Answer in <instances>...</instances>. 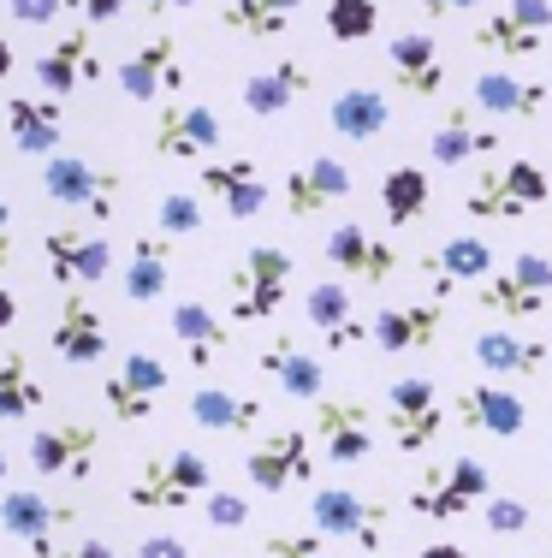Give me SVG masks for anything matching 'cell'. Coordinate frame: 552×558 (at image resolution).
<instances>
[{
    "mask_svg": "<svg viewBox=\"0 0 552 558\" xmlns=\"http://www.w3.org/2000/svg\"><path fill=\"white\" fill-rule=\"evenodd\" d=\"M208 487H220L214 463H208L203 451L179 446V451H155V458H143L137 470H131L125 505L131 511H149V517H167V511H191V505H203Z\"/></svg>",
    "mask_w": 552,
    "mask_h": 558,
    "instance_id": "6da1fadb",
    "label": "cell"
},
{
    "mask_svg": "<svg viewBox=\"0 0 552 558\" xmlns=\"http://www.w3.org/2000/svg\"><path fill=\"white\" fill-rule=\"evenodd\" d=\"M476 303L481 315H493L505 327H535L552 303V256L547 250H517L505 268H493L476 286Z\"/></svg>",
    "mask_w": 552,
    "mask_h": 558,
    "instance_id": "7a4b0ae2",
    "label": "cell"
},
{
    "mask_svg": "<svg viewBox=\"0 0 552 558\" xmlns=\"http://www.w3.org/2000/svg\"><path fill=\"white\" fill-rule=\"evenodd\" d=\"M445 422H452V404H445L440 380L433 375H398L380 398V428H387V440L404 451V458H422V451L445 434Z\"/></svg>",
    "mask_w": 552,
    "mask_h": 558,
    "instance_id": "3957f363",
    "label": "cell"
},
{
    "mask_svg": "<svg viewBox=\"0 0 552 558\" xmlns=\"http://www.w3.org/2000/svg\"><path fill=\"white\" fill-rule=\"evenodd\" d=\"M42 196L60 208H77L84 220L96 226H113L120 215V196H125V172L120 167H101L89 155H48L42 161Z\"/></svg>",
    "mask_w": 552,
    "mask_h": 558,
    "instance_id": "277c9868",
    "label": "cell"
},
{
    "mask_svg": "<svg viewBox=\"0 0 552 558\" xmlns=\"http://www.w3.org/2000/svg\"><path fill=\"white\" fill-rule=\"evenodd\" d=\"M285 291H292V250L280 244H249L238 256V268L226 274V322H273L285 310Z\"/></svg>",
    "mask_w": 552,
    "mask_h": 558,
    "instance_id": "5b68a950",
    "label": "cell"
},
{
    "mask_svg": "<svg viewBox=\"0 0 552 558\" xmlns=\"http://www.w3.org/2000/svg\"><path fill=\"white\" fill-rule=\"evenodd\" d=\"M488 499H493V470L488 463L481 458H452V463H433V470L416 475L410 517H422V523H457V517H476Z\"/></svg>",
    "mask_w": 552,
    "mask_h": 558,
    "instance_id": "8992f818",
    "label": "cell"
},
{
    "mask_svg": "<svg viewBox=\"0 0 552 558\" xmlns=\"http://www.w3.org/2000/svg\"><path fill=\"white\" fill-rule=\"evenodd\" d=\"M309 523H315V535H327V541H351V547H363V553H387L392 505L333 482V487H315L309 494Z\"/></svg>",
    "mask_w": 552,
    "mask_h": 558,
    "instance_id": "52a82bcc",
    "label": "cell"
},
{
    "mask_svg": "<svg viewBox=\"0 0 552 558\" xmlns=\"http://www.w3.org/2000/svg\"><path fill=\"white\" fill-rule=\"evenodd\" d=\"M244 475H249V487H261V494H292V487L315 482V434H309V422H280V428H268L256 446L244 451Z\"/></svg>",
    "mask_w": 552,
    "mask_h": 558,
    "instance_id": "ba28073f",
    "label": "cell"
},
{
    "mask_svg": "<svg viewBox=\"0 0 552 558\" xmlns=\"http://www.w3.org/2000/svg\"><path fill=\"white\" fill-rule=\"evenodd\" d=\"M167 392H173V368L155 351H125L120 368L101 375V404H108V416L125 422V428H143V422L167 404Z\"/></svg>",
    "mask_w": 552,
    "mask_h": 558,
    "instance_id": "9c48e42d",
    "label": "cell"
},
{
    "mask_svg": "<svg viewBox=\"0 0 552 558\" xmlns=\"http://www.w3.org/2000/svg\"><path fill=\"white\" fill-rule=\"evenodd\" d=\"M101 458V422L84 416H60L30 428V470L42 482H89Z\"/></svg>",
    "mask_w": 552,
    "mask_h": 558,
    "instance_id": "30bf717a",
    "label": "cell"
},
{
    "mask_svg": "<svg viewBox=\"0 0 552 558\" xmlns=\"http://www.w3.org/2000/svg\"><path fill=\"white\" fill-rule=\"evenodd\" d=\"M220 143H226V119H220L208 101H167L155 113V131H149V149L161 161H214Z\"/></svg>",
    "mask_w": 552,
    "mask_h": 558,
    "instance_id": "8fae6325",
    "label": "cell"
},
{
    "mask_svg": "<svg viewBox=\"0 0 552 558\" xmlns=\"http://www.w3.org/2000/svg\"><path fill=\"white\" fill-rule=\"evenodd\" d=\"M375 428L380 416L363 404V398H315V416H309V434H315V451H321L333 470H351L375 451Z\"/></svg>",
    "mask_w": 552,
    "mask_h": 558,
    "instance_id": "7c38bea8",
    "label": "cell"
},
{
    "mask_svg": "<svg viewBox=\"0 0 552 558\" xmlns=\"http://www.w3.org/2000/svg\"><path fill=\"white\" fill-rule=\"evenodd\" d=\"M321 256H327V268H333L339 279H363L368 291L392 286V279L404 274L398 244H392V238H380V232H368V226H357V220H339L333 232H327Z\"/></svg>",
    "mask_w": 552,
    "mask_h": 558,
    "instance_id": "4fadbf2b",
    "label": "cell"
},
{
    "mask_svg": "<svg viewBox=\"0 0 552 558\" xmlns=\"http://www.w3.org/2000/svg\"><path fill=\"white\" fill-rule=\"evenodd\" d=\"M547 36H552V0H505L499 12L469 31V43L481 54H505V60H535L547 54Z\"/></svg>",
    "mask_w": 552,
    "mask_h": 558,
    "instance_id": "5bb4252c",
    "label": "cell"
},
{
    "mask_svg": "<svg viewBox=\"0 0 552 558\" xmlns=\"http://www.w3.org/2000/svg\"><path fill=\"white\" fill-rule=\"evenodd\" d=\"M42 262L60 291H89L113 274V238L108 232H77V226H54L42 232Z\"/></svg>",
    "mask_w": 552,
    "mask_h": 558,
    "instance_id": "9a60e30c",
    "label": "cell"
},
{
    "mask_svg": "<svg viewBox=\"0 0 552 558\" xmlns=\"http://www.w3.org/2000/svg\"><path fill=\"white\" fill-rule=\"evenodd\" d=\"M120 96L125 101H179V89L191 84V72H184V54H179V36H149V43H137L131 54L120 60Z\"/></svg>",
    "mask_w": 552,
    "mask_h": 558,
    "instance_id": "2e32d148",
    "label": "cell"
},
{
    "mask_svg": "<svg viewBox=\"0 0 552 558\" xmlns=\"http://www.w3.org/2000/svg\"><path fill=\"white\" fill-rule=\"evenodd\" d=\"M351 196H357V172L339 161V155H315V161L292 167L280 179V203L292 220H321L327 208L351 203Z\"/></svg>",
    "mask_w": 552,
    "mask_h": 558,
    "instance_id": "e0dca14e",
    "label": "cell"
},
{
    "mask_svg": "<svg viewBox=\"0 0 552 558\" xmlns=\"http://www.w3.org/2000/svg\"><path fill=\"white\" fill-rule=\"evenodd\" d=\"M72 523H77V505H54L48 494H36V487H7V494H0V529H7L12 541H24L36 558L54 553Z\"/></svg>",
    "mask_w": 552,
    "mask_h": 558,
    "instance_id": "ac0fdd59",
    "label": "cell"
},
{
    "mask_svg": "<svg viewBox=\"0 0 552 558\" xmlns=\"http://www.w3.org/2000/svg\"><path fill=\"white\" fill-rule=\"evenodd\" d=\"M469 356H476V368L493 380H535V375H547L552 344L541 333H529V327H481V333L469 339Z\"/></svg>",
    "mask_w": 552,
    "mask_h": 558,
    "instance_id": "d6986e66",
    "label": "cell"
},
{
    "mask_svg": "<svg viewBox=\"0 0 552 558\" xmlns=\"http://www.w3.org/2000/svg\"><path fill=\"white\" fill-rule=\"evenodd\" d=\"M416 268L428 274V291H433V298L452 303L457 286H481V279L499 268V250H493L481 232H452V238H440V244H433L428 256L416 262Z\"/></svg>",
    "mask_w": 552,
    "mask_h": 558,
    "instance_id": "ffe728a7",
    "label": "cell"
},
{
    "mask_svg": "<svg viewBox=\"0 0 552 558\" xmlns=\"http://www.w3.org/2000/svg\"><path fill=\"white\" fill-rule=\"evenodd\" d=\"M387 77H392V89H404L410 101H433L452 84V60H445V48L433 43L428 31H404L387 43Z\"/></svg>",
    "mask_w": 552,
    "mask_h": 558,
    "instance_id": "44dd1931",
    "label": "cell"
},
{
    "mask_svg": "<svg viewBox=\"0 0 552 558\" xmlns=\"http://www.w3.org/2000/svg\"><path fill=\"white\" fill-rule=\"evenodd\" d=\"M452 422L457 428H476V434H493V440H517L529 428V404L505 380H469L452 398Z\"/></svg>",
    "mask_w": 552,
    "mask_h": 558,
    "instance_id": "7402d4cb",
    "label": "cell"
},
{
    "mask_svg": "<svg viewBox=\"0 0 552 558\" xmlns=\"http://www.w3.org/2000/svg\"><path fill=\"white\" fill-rule=\"evenodd\" d=\"M256 368H261V375H268L285 398H297V404H315V398H327V368H321V356H315L309 344L292 333V327L268 333V344L256 351Z\"/></svg>",
    "mask_w": 552,
    "mask_h": 558,
    "instance_id": "603a6c76",
    "label": "cell"
},
{
    "mask_svg": "<svg viewBox=\"0 0 552 558\" xmlns=\"http://www.w3.org/2000/svg\"><path fill=\"white\" fill-rule=\"evenodd\" d=\"M30 77L42 84V96H77V84H101V54H96V36L77 24V31L54 36L42 54L30 60Z\"/></svg>",
    "mask_w": 552,
    "mask_h": 558,
    "instance_id": "cb8c5ba5",
    "label": "cell"
},
{
    "mask_svg": "<svg viewBox=\"0 0 552 558\" xmlns=\"http://www.w3.org/2000/svg\"><path fill=\"white\" fill-rule=\"evenodd\" d=\"M196 184H203L208 203H220V215L249 226L268 208V179H261V167L249 161V155H232V161H203L196 172Z\"/></svg>",
    "mask_w": 552,
    "mask_h": 558,
    "instance_id": "d4e9b609",
    "label": "cell"
},
{
    "mask_svg": "<svg viewBox=\"0 0 552 558\" xmlns=\"http://www.w3.org/2000/svg\"><path fill=\"white\" fill-rule=\"evenodd\" d=\"M304 322L321 333L327 351H357V344L375 333V327L357 315V298H351V279H315L309 298H304Z\"/></svg>",
    "mask_w": 552,
    "mask_h": 558,
    "instance_id": "484cf974",
    "label": "cell"
},
{
    "mask_svg": "<svg viewBox=\"0 0 552 558\" xmlns=\"http://www.w3.org/2000/svg\"><path fill=\"white\" fill-rule=\"evenodd\" d=\"M48 344H54V356L72 363V368L108 363V322H101V310L84 298V291H65L60 298V315H54V327H48Z\"/></svg>",
    "mask_w": 552,
    "mask_h": 558,
    "instance_id": "4316f807",
    "label": "cell"
},
{
    "mask_svg": "<svg viewBox=\"0 0 552 558\" xmlns=\"http://www.w3.org/2000/svg\"><path fill=\"white\" fill-rule=\"evenodd\" d=\"M375 351L387 356H404V351H428V344H440V327H445V298H416V303H387V310L375 315Z\"/></svg>",
    "mask_w": 552,
    "mask_h": 558,
    "instance_id": "83f0119b",
    "label": "cell"
},
{
    "mask_svg": "<svg viewBox=\"0 0 552 558\" xmlns=\"http://www.w3.org/2000/svg\"><path fill=\"white\" fill-rule=\"evenodd\" d=\"M7 137L24 161H48L65 143V113L60 96H7Z\"/></svg>",
    "mask_w": 552,
    "mask_h": 558,
    "instance_id": "f1b7e54d",
    "label": "cell"
},
{
    "mask_svg": "<svg viewBox=\"0 0 552 558\" xmlns=\"http://www.w3.org/2000/svg\"><path fill=\"white\" fill-rule=\"evenodd\" d=\"M499 143H505V131H499V125L476 119L469 108H445V119L433 125V137H428V161L433 167H469V161L499 155Z\"/></svg>",
    "mask_w": 552,
    "mask_h": 558,
    "instance_id": "f546056e",
    "label": "cell"
},
{
    "mask_svg": "<svg viewBox=\"0 0 552 558\" xmlns=\"http://www.w3.org/2000/svg\"><path fill=\"white\" fill-rule=\"evenodd\" d=\"M315 89V72H309V60H297V54H285V60H273V65H261V72H249L244 77V108L256 113V119H273V113H285V108H297Z\"/></svg>",
    "mask_w": 552,
    "mask_h": 558,
    "instance_id": "4dcf8cb0",
    "label": "cell"
},
{
    "mask_svg": "<svg viewBox=\"0 0 552 558\" xmlns=\"http://www.w3.org/2000/svg\"><path fill=\"white\" fill-rule=\"evenodd\" d=\"M327 125H333V137H345V143H380L387 125H392L387 89H375V84L333 89V101H327Z\"/></svg>",
    "mask_w": 552,
    "mask_h": 558,
    "instance_id": "1f68e13d",
    "label": "cell"
},
{
    "mask_svg": "<svg viewBox=\"0 0 552 558\" xmlns=\"http://www.w3.org/2000/svg\"><path fill=\"white\" fill-rule=\"evenodd\" d=\"M125 303H161L173 286V238L167 232H137L125 244Z\"/></svg>",
    "mask_w": 552,
    "mask_h": 558,
    "instance_id": "d6a6232c",
    "label": "cell"
},
{
    "mask_svg": "<svg viewBox=\"0 0 552 558\" xmlns=\"http://www.w3.org/2000/svg\"><path fill=\"white\" fill-rule=\"evenodd\" d=\"M469 101L493 119H541L552 108V84H541V77H511V72H481Z\"/></svg>",
    "mask_w": 552,
    "mask_h": 558,
    "instance_id": "836d02e7",
    "label": "cell"
},
{
    "mask_svg": "<svg viewBox=\"0 0 552 558\" xmlns=\"http://www.w3.org/2000/svg\"><path fill=\"white\" fill-rule=\"evenodd\" d=\"M173 339H179L184 363H191L196 375H208V368L220 363V351L232 344V327L220 322L203 298H184V303H173Z\"/></svg>",
    "mask_w": 552,
    "mask_h": 558,
    "instance_id": "e575fe53",
    "label": "cell"
},
{
    "mask_svg": "<svg viewBox=\"0 0 552 558\" xmlns=\"http://www.w3.org/2000/svg\"><path fill=\"white\" fill-rule=\"evenodd\" d=\"M191 422L203 434H249L268 422L256 392H238V387H196L191 392Z\"/></svg>",
    "mask_w": 552,
    "mask_h": 558,
    "instance_id": "d590c367",
    "label": "cell"
},
{
    "mask_svg": "<svg viewBox=\"0 0 552 558\" xmlns=\"http://www.w3.org/2000/svg\"><path fill=\"white\" fill-rule=\"evenodd\" d=\"M297 12L304 0H220V31H232L238 43H280Z\"/></svg>",
    "mask_w": 552,
    "mask_h": 558,
    "instance_id": "8d00e7d4",
    "label": "cell"
},
{
    "mask_svg": "<svg viewBox=\"0 0 552 558\" xmlns=\"http://www.w3.org/2000/svg\"><path fill=\"white\" fill-rule=\"evenodd\" d=\"M428 203H433V179L422 167H410V161L387 167V179H380V215H387L392 232H410L428 215Z\"/></svg>",
    "mask_w": 552,
    "mask_h": 558,
    "instance_id": "74e56055",
    "label": "cell"
},
{
    "mask_svg": "<svg viewBox=\"0 0 552 558\" xmlns=\"http://www.w3.org/2000/svg\"><path fill=\"white\" fill-rule=\"evenodd\" d=\"M42 404H48V392H42V380H36L30 356L7 351L0 356V422H30Z\"/></svg>",
    "mask_w": 552,
    "mask_h": 558,
    "instance_id": "f35d334b",
    "label": "cell"
},
{
    "mask_svg": "<svg viewBox=\"0 0 552 558\" xmlns=\"http://www.w3.org/2000/svg\"><path fill=\"white\" fill-rule=\"evenodd\" d=\"M464 215L469 220H529L535 208H523L517 196H511V184L499 167H476L464 184Z\"/></svg>",
    "mask_w": 552,
    "mask_h": 558,
    "instance_id": "ab89813d",
    "label": "cell"
},
{
    "mask_svg": "<svg viewBox=\"0 0 552 558\" xmlns=\"http://www.w3.org/2000/svg\"><path fill=\"white\" fill-rule=\"evenodd\" d=\"M321 31L327 43H368L380 31V0H327Z\"/></svg>",
    "mask_w": 552,
    "mask_h": 558,
    "instance_id": "60d3db41",
    "label": "cell"
},
{
    "mask_svg": "<svg viewBox=\"0 0 552 558\" xmlns=\"http://www.w3.org/2000/svg\"><path fill=\"white\" fill-rule=\"evenodd\" d=\"M155 232H167V238H196V232H208L203 196H196V191H167L161 203H155Z\"/></svg>",
    "mask_w": 552,
    "mask_h": 558,
    "instance_id": "b9f144b4",
    "label": "cell"
},
{
    "mask_svg": "<svg viewBox=\"0 0 552 558\" xmlns=\"http://www.w3.org/2000/svg\"><path fill=\"white\" fill-rule=\"evenodd\" d=\"M499 172H505L511 196H517L523 208H547V203H552V179H547V172L535 167V161H523V155H517V161H505Z\"/></svg>",
    "mask_w": 552,
    "mask_h": 558,
    "instance_id": "7bdbcfd3",
    "label": "cell"
},
{
    "mask_svg": "<svg viewBox=\"0 0 552 558\" xmlns=\"http://www.w3.org/2000/svg\"><path fill=\"white\" fill-rule=\"evenodd\" d=\"M261 558H333L321 547L315 529H268L261 535Z\"/></svg>",
    "mask_w": 552,
    "mask_h": 558,
    "instance_id": "ee69618b",
    "label": "cell"
},
{
    "mask_svg": "<svg viewBox=\"0 0 552 558\" xmlns=\"http://www.w3.org/2000/svg\"><path fill=\"white\" fill-rule=\"evenodd\" d=\"M203 523H214V529H244V523H249V499H244V494H226V487H208V494H203Z\"/></svg>",
    "mask_w": 552,
    "mask_h": 558,
    "instance_id": "f6af8a7d",
    "label": "cell"
},
{
    "mask_svg": "<svg viewBox=\"0 0 552 558\" xmlns=\"http://www.w3.org/2000/svg\"><path fill=\"white\" fill-rule=\"evenodd\" d=\"M481 523H488L493 535H523V529H529V505H523V499H505V494H493L488 505H481Z\"/></svg>",
    "mask_w": 552,
    "mask_h": 558,
    "instance_id": "bcb514c9",
    "label": "cell"
},
{
    "mask_svg": "<svg viewBox=\"0 0 552 558\" xmlns=\"http://www.w3.org/2000/svg\"><path fill=\"white\" fill-rule=\"evenodd\" d=\"M12 24H30V31H48V24L65 12V0H7Z\"/></svg>",
    "mask_w": 552,
    "mask_h": 558,
    "instance_id": "7dc6e473",
    "label": "cell"
},
{
    "mask_svg": "<svg viewBox=\"0 0 552 558\" xmlns=\"http://www.w3.org/2000/svg\"><path fill=\"white\" fill-rule=\"evenodd\" d=\"M131 0H65V12H77L84 24H120Z\"/></svg>",
    "mask_w": 552,
    "mask_h": 558,
    "instance_id": "c3c4849f",
    "label": "cell"
},
{
    "mask_svg": "<svg viewBox=\"0 0 552 558\" xmlns=\"http://www.w3.org/2000/svg\"><path fill=\"white\" fill-rule=\"evenodd\" d=\"M120 558H191V547H184L179 535H143L137 547H125Z\"/></svg>",
    "mask_w": 552,
    "mask_h": 558,
    "instance_id": "681fc988",
    "label": "cell"
},
{
    "mask_svg": "<svg viewBox=\"0 0 552 558\" xmlns=\"http://www.w3.org/2000/svg\"><path fill=\"white\" fill-rule=\"evenodd\" d=\"M48 558H120V547L101 541V535H77V541H65V547H54Z\"/></svg>",
    "mask_w": 552,
    "mask_h": 558,
    "instance_id": "f907efd6",
    "label": "cell"
},
{
    "mask_svg": "<svg viewBox=\"0 0 552 558\" xmlns=\"http://www.w3.org/2000/svg\"><path fill=\"white\" fill-rule=\"evenodd\" d=\"M19 262V232H12V203L0 196V274Z\"/></svg>",
    "mask_w": 552,
    "mask_h": 558,
    "instance_id": "816d5d0a",
    "label": "cell"
},
{
    "mask_svg": "<svg viewBox=\"0 0 552 558\" xmlns=\"http://www.w3.org/2000/svg\"><path fill=\"white\" fill-rule=\"evenodd\" d=\"M416 7H422V19H457V12L481 7V0H416Z\"/></svg>",
    "mask_w": 552,
    "mask_h": 558,
    "instance_id": "f5cc1de1",
    "label": "cell"
},
{
    "mask_svg": "<svg viewBox=\"0 0 552 558\" xmlns=\"http://www.w3.org/2000/svg\"><path fill=\"white\" fill-rule=\"evenodd\" d=\"M19 310H24V303H19V291H12V286H0V333H7V327H19Z\"/></svg>",
    "mask_w": 552,
    "mask_h": 558,
    "instance_id": "db71d44e",
    "label": "cell"
},
{
    "mask_svg": "<svg viewBox=\"0 0 552 558\" xmlns=\"http://www.w3.org/2000/svg\"><path fill=\"white\" fill-rule=\"evenodd\" d=\"M410 558H469V547H457V541H428V547L410 553Z\"/></svg>",
    "mask_w": 552,
    "mask_h": 558,
    "instance_id": "11a10c76",
    "label": "cell"
},
{
    "mask_svg": "<svg viewBox=\"0 0 552 558\" xmlns=\"http://www.w3.org/2000/svg\"><path fill=\"white\" fill-rule=\"evenodd\" d=\"M184 7H203V0H143L149 19H161V12H184Z\"/></svg>",
    "mask_w": 552,
    "mask_h": 558,
    "instance_id": "9f6ffc18",
    "label": "cell"
},
{
    "mask_svg": "<svg viewBox=\"0 0 552 558\" xmlns=\"http://www.w3.org/2000/svg\"><path fill=\"white\" fill-rule=\"evenodd\" d=\"M12 72H19V54H12V43H7V36H0V84H7Z\"/></svg>",
    "mask_w": 552,
    "mask_h": 558,
    "instance_id": "6f0895ef",
    "label": "cell"
},
{
    "mask_svg": "<svg viewBox=\"0 0 552 558\" xmlns=\"http://www.w3.org/2000/svg\"><path fill=\"white\" fill-rule=\"evenodd\" d=\"M0 482H7V446H0Z\"/></svg>",
    "mask_w": 552,
    "mask_h": 558,
    "instance_id": "680465c9",
    "label": "cell"
}]
</instances>
